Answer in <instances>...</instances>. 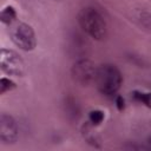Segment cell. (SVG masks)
<instances>
[{"label": "cell", "mask_w": 151, "mask_h": 151, "mask_svg": "<svg viewBox=\"0 0 151 151\" xmlns=\"http://www.w3.org/2000/svg\"><path fill=\"white\" fill-rule=\"evenodd\" d=\"M117 104H118L119 110H122V109L124 107V100H123V98H122V97H118V99H117Z\"/></svg>", "instance_id": "cell-11"}, {"label": "cell", "mask_w": 151, "mask_h": 151, "mask_svg": "<svg viewBox=\"0 0 151 151\" xmlns=\"http://www.w3.org/2000/svg\"><path fill=\"white\" fill-rule=\"evenodd\" d=\"M54 1H60V0H54Z\"/></svg>", "instance_id": "cell-13"}, {"label": "cell", "mask_w": 151, "mask_h": 151, "mask_svg": "<svg viewBox=\"0 0 151 151\" xmlns=\"http://www.w3.org/2000/svg\"><path fill=\"white\" fill-rule=\"evenodd\" d=\"M0 66L1 70L11 76L20 77L25 72V63L18 53L12 50L2 48L0 54Z\"/></svg>", "instance_id": "cell-3"}, {"label": "cell", "mask_w": 151, "mask_h": 151, "mask_svg": "<svg viewBox=\"0 0 151 151\" xmlns=\"http://www.w3.org/2000/svg\"><path fill=\"white\" fill-rule=\"evenodd\" d=\"M134 97H136V99H138L139 101L144 103L147 107L151 109V92L150 93H139V92H136L134 93Z\"/></svg>", "instance_id": "cell-10"}, {"label": "cell", "mask_w": 151, "mask_h": 151, "mask_svg": "<svg viewBox=\"0 0 151 151\" xmlns=\"http://www.w3.org/2000/svg\"><path fill=\"white\" fill-rule=\"evenodd\" d=\"M97 68L90 59H80L72 66V79L80 85H88L96 78Z\"/></svg>", "instance_id": "cell-4"}, {"label": "cell", "mask_w": 151, "mask_h": 151, "mask_svg": "<svg viewBox=\"0 0 151 151\" xmlns=\"http://www.w3.org/2000/svg\"><path fill=\"white\" fill-rule=\"evenodd\" d=\"M13 42L24 51H32L37 45V39L32 26L28 24H19L12 32Z\"/></svg>", "instance_id": "cell-5"}, {"label": "cell", "mask_w": 151, "mask_h": 151, "mask_svg": "<svg viewBox=\"0 0 151 151\" xmlns=\"http://www.w3.org/2000/svg\"><path fill=\"white\" fill-rule=\"evenodd\" d=\"M78 22L84 32L97 40H101L106 35L107 26L103 15L93 7L83 8L78 14Z\"/></svg>", "instance_id": "cell-1"}, {"label": "cell", "mask_w": 151, "mask_h": 151, "mask_svg": "<svg viewBox=\"0 0 151 151\" xmlns=\"http://www.w3.org/2000/svg\"><path fill=\"white\" fill-rule=\"evenodd\" d=\"M94 81L98 90L105 96L114 94L122 85V74L114 65L105 64L97 68Z\"/></svg>", "instance_id": "cell-2"}, {"label": "cell", "mask_w": 151, "mask_h": 151, "mask_svg": "<svg viewBox=\"0 0 151 151\" xmlns=\"http://www.w3.org/2000/svg\"><path fill=\"white\" fill-rule=\"evenodd\" d=\"M17 17V13H15V9L12 7V6H7L5 7L2 11H1V14H0V19L4 24H11Z\"/></svg>", "instance_id": "cell-7"}, {"label": "cell", "mask_w": 151, "mask_h": 151, "mask_svg": "<svg viewBox=\"0 0 151 151\" xmlns=\"http://www.w3.org/2000/svg\"><path fill=\"white\" fill-rule=\"evenodd\" d=\"M18 138V125L9 114L0 116V139L4 143H14Z\"/></svg>", "instance_id": "cell-6"}, {"label": "cell", "mask_w": 151, "mask_h": 151, "mask_svg": "<svg viewBox=\"0 0 151 151\" xmlns=\"http://www.w3.org/2000/svg\"><path fill=\"white\" fill-rule=\"evenodd\" d=\"M103 119H104V113L101 111L94 110V111H91L90 112V120H91L92 124L98 125V124H100L103 122Z\"/></svg>", "instance_id": "cell-9"}, {"label": "cell", "mask_w": 151, "mask_h": 151, "mask_svg": "<svg viewBox=\"0 0 151 151\" xmlns=\"http://www.w3.org/2000/svg\"><path fill=\"white\" fill-rule=\"evenodd\" d=\"M149 145H150V147H151V138H149Z\"/></svg>", "instance_id": "cell-12"}, {"label": "cell", "mask_w": 151, "mask_h": 151, "mask_svg": "<svg viewBox=\"0 0 151 151\" xmlns=\"http://www.w3.org/2000/svg\"><path fill=\"white\" fill-rule=\"evenodd\" d=\"M14 87H15V84L12 80H9L7 78H1V80H0V93L1 94L6 93L7 91L13 90Z\"/></svg>", "instance_id": "cell-8"}]
</instances>
